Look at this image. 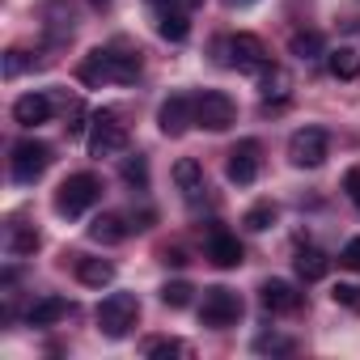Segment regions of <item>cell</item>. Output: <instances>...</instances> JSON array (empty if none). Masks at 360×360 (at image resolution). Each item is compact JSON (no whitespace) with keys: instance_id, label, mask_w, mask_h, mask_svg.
Returning <instances> with one entry per match:
<instances>
[{"instance_id":"obj_1","label":"cell","mask_w":360,"mask_h":360,"mask_svg":"<svg viewBox=\"0 0 360 360\" xmlns=\"http://www.w3.org/2000/svg\"><path fill=\"white\" fill-rule=\"evenodd\" d=\"M140 322V301L131 292H110L102 305H98V330L106 339H127Z\"/></svg>"},{"instance_id":"obj_2","label":"cell","mask_w":360,"mask_h":360,"mask_svg":"<svg viewBox=\"0 0 360 360\" xmlns=\"http://www.w3.org/2000/svg\"><path fill=\"white\" fill-rule=\"evenodd\" d=\"M102 200V183L98 174H68L60 191H56V212L60 217H81L85 208H94Z\"/></svg>"},{"instance_id":"obj_3","label":"cell","mask_w":360,"mask_h":360,"mask_svg":"<svg viewBox=\"0 0 360 360\" xmlns=\"http://www.w3.org/2000/svg\"><path fill=\"white\" fill-rule=\"evenodd\" d=\"M217 51H221V60H225L229 68H238V72H263V68H271V51H267L263 39H255V34H233V39L217 43Z\"/></svg>"},{"instance_id":"obj_4","label":"cell","mask_w":360,"mask_h":360,"mask_svg":"<svg viewBox=\"0 0 360 360\" xmlns=\"http://www.w3.org/2000/svg\"><path fill=\"white\" fill-rule=\"evenodd\" d=\"M242 297L233 292V288H204V305H200V322L204 326H212V330H225V326H233L238 318H242Z\"/></svg>"},{"instance_id":"obj_5","label":"cell","mask_w":360,"mask_h":360,"mask_svg":"<svg viewBox=\"0 0 360 360\" xmlns=\"http://www.w3.org/2000/svg\"><path fill=\"white\" fill-rule=\"evenodd\" d=\"M330 157V136L322 127H301L288 136V161L301 165V169H318L322 161Z\"/></svg>"},{"instance_id":"obj_6","label":"cell","mask_w":360,"mask_h":360,"mask_svg":"<svg viewBox=\"0 0 360 360\" xmlns=\"http://www.w3.org/2000/svg\"><path fill=\"white\" fill-rule=\"evenodd\" d=\"M123 148H127V127L119 123L115 110H98L94 131H89V153L94 157H119Z\"/></svg>"},{"instance_id":"obj_7","label":"cell","mask_w":360,"mask_h":360,"mask_svg":"<svg viewBox=\"0 0 360 360\" xmlns=\"http://www.w3.org/2000/svg\"><path fill=\"white\" fill-rule=\"evenodd\" d=\"M47 165H51V144H43V140H22V144H13V178H18L22 187L39 183V178L47 174Z\"/></svg>"},{"instance_id":"obj_8","label":"cell","mask_w":360,"mask_h":360,"mask_svg":"<svg viewBox=\"0 0 360 360\" xmlns=\"http://www.w3.org/2000/svg\"><path fill=\"white\" fill-rule=\"evenodd\" d=\"M233 119H238V106H233L229 94H221V89H204V94L195 98V123H200V127H208V131H225V127H233Z\"/></svg>"},{"instance_id":"obj_9","label":"cell","mask_w":360,"mask_h":360,"mask_svg":"<svg viewBox=\"0 0 360 360\" xmlns=\"http://www.w3.org/2000/svg\"><path fill=\"white\" fill-rule=\"evenodd\" d=\"M259 169H263V144H259V140H238V144L229 148V165H225L229 183L250 187L255 178H259Z\"/></svg>"},{"instance_id":"obj_10","label":"cell","mask_w":360,"mask_h":360,"mask_svg":"<svg viewBox=\"0 0 360 360\" xmlns=\"http://www.w3.org/2000/svg\"><path fill=\"white\" fill-rule=\"evenodd\" d=\"M191 123H195V98H187V94H169V98L161 102L157 127H161L165 136H183Z\"/></svg>"},{"instance_id":"obj_11","label":"cell","mask_w":360,"mask_h":360,"mask_svg":"<svg viewBox=\"0 0 360 360\" xmlns=\"http://www.w3.org/2000/svg\"><path fill=\"white\" fill-rule=\"evenodd\" d=\"M259 301H263V309H271V314H297V309H301V292H297V284H288V280H267V284L259 288Z\"/></svg>"},{"instance_id":"obj_12","label":"cell","mask_w":360,"mask_h":360,"mask_svg":"<svg viewBox=\"0 0 360 360\" xmlns=\"http://www.w3.org/2000/svg\"><path fill=\"white\" fill-rule=\"evenodd\" d=\"M174 187L183 191V200H200L208 187H204V165L195 161V157H183V161H174Z\"/></svg>"},{"instance_id":"obj_13","label":"cell","mask_w":360,"mask_h":360,"mask_svg":"<svg viewBox=\"0 0 360 360\" xmlns=\"http://www.w3.org/2000/svg\"><path fill=\"white\" fill-rule=\"evenodd\" d=\"M259 89H263V110H271V106H284L288 102V94H292V77L284 72V68H263L259 72Z\"/></svg>"},{"instance_id":"obj_14","label":"cell","mask_w":360,"mask_h":360,"mask_svg":"<svg viewBox=\"0 0 360 360\" xmlns=\"http://www.w3.org/2000/svg\"><path fill=\"white\" fill-rule=\"evenodd\" d=\"M13 119H18L22 127L47 123V119H51V98H47V94H26V98H18V102H13Z\"/></svg>"},{"instance_id":"obj_15","label":"cell","mask_w":360,"mask_h":360,"mask_svg":"<svg viewBox=\"0 0 360 360\" xmlns=\"http://www.w3.org/2000/svg\"><path fill=\"white\" fill-rule=\"evenodd\" d=\"M292 271H297V280L318 284V280L330 271V259H326L318 246H301V250H297V259H292Z\"/></svg>"},{"instance_id":"obj_16","label":"cell","mask_w":360,"mask_h":360,"mask_svg":"<svg viewBox=\"0 0 360 360\" xmlns=\"http://www.w3.org/2000/svg\"><path fill=\"white\" fill-rule=\"evenodd\" d=\"M72 314V305L64 301V297H39L30 309H26V322L30 326H56L60 318H68Z\"/></svg>"},{"instance_id":"obj_17","label":"cell","mask_w":360,"mask_h":360,"mask_svg":"<svg viewBox=\"0 0 360 360\" xmlns=\"http://www.w3.org/2000/svg\"><path fill=\"white\" fill-rule=\"evenodd\" d=\"M127 229H131V225H123V217H115V212H102V217L89 221V238H94L98 246H119V242L127 238Z\"/></svg>"},{"instance_id":"obj_18","label":"cell","mask_w":360,"mask_h":360,"mask_svg":"<svg viewBox=\"0 0 360 360\" xmlns=\"http://www.w3.org/2000/svg\"><path fill=\"white\" fill-rule=\"evenodd\" d=\"M326 68H330L335 81H356L360 77V51L356 47H335V51H326Z\"/></svg>"},{"instance_id":"obj_19","label":"cell","mask_w":360,"mask_h":360,"mask_svg":"<svg viewBox=\"0 0 360 360\" xmlns=\"http://www.w3.org/2000/svg\"><path fill=\"white\" fill-rule=\"evenodd\" d=\"M77 77H81L85 85H106V81H110V51H106V47H98V51H89V56L81 60V68H77Z\"/></svg>"},{"instance_id":"obj_20","label":"cell","mask_w":360,"mask_h":360,"mask_svg":"<svg viewBox=\"0 0 360 360\" xmlns=\"http://www.w3.org/2000/svg\"><path fill=\"white\" fill-rule=\"evenodd\" d=\"M208 259H212L217 267H238V263H242V242L229 238V233H212V238H208Z\"/></svg>"},{"instance_id":"obj_21","label":"cell","mask_w":360,"mask_h":360,"mask_svg":"<svg viewBox=\"0 0 360 360\" xmlns=\"http://www.w3.org/2000/svg\"><path fill=\"white\" fill-rule=\"evenodd\" d=\"M157 34L169 39V43H183V39L191 34L187 13H183V9H161V13H157Z\"/></svg>"},{"instance_id":"obj_22","label":"cell","mask_w":360,"mask_h":360,"mask_svg":"<svg viewBox=\"0 0 360 360\" xmlns=\"http://www.w3.org/2000/svg\"><path fill=\"white\" fill-rule=\"evenodd\" d=\"M288 51H292L297 60H318V56L326 51V39H322L318 30H292V34H288Z\"/></svg>"},{"instance_id":"obj_23","label":"cell","mask_w":360,"mask_h":360,"mask_svg":"<svg viewBox=\"0 0 360 360\" xmlns=\"http://www.w3.org/2000/svg\"><path fill=\"white\" fill-rule=\"evenodd\" d=\"M77 280L89 284V288H106L115 280V267L106 259H77Z\"/></svg>"},{"instance_id":"obj_24","label":"cell","mask_w":360,"mask_h":360,"mask_svg":"<svg viewBox=\"0 0 360 360\" xmlns=\"http://www.w3.org/2000/svg\"><path fill=\"white\" fill-rule=\"evenodd\" d=\"M110 51V47H106ZM140 77V51H110V81L127 85Z\"/></svg>"},{"instance_id":"obj_25","label":"cell","mask_w":360,"mask_h":360,"mask_svg":"<svg viewBox=\"0 0 360 360\" xmlns=\"http://www.w3.org/2000/svg\"><path fill=\"white\" fill-rule=\"evenodd\" d=\"M123 183H131L136 191H148V161L144 157H123Z\"/></svg>"},{"instance_id":"obj_26","label":"cell","mask_w":360,"mask_h":360,"mask_svg":"<svg viewBox=\"0 0 360 360\" xmlns=\"http://www.w3.org/2000/svg\"><path fill=\"white\" fill-rule=\"evenodd\" d=\"M191 292H195V288H191L187 280H169V284L161 288V301H165L169 309H183V305H191Z\"/></svg>"},{"instance_id":"obj_27","label":"cell","mask_w":360,"mask_h":360,"mask_svg":"<svg viewBox=\"0 0 360 360\" xmlns=\"http://www.w3.org/2000/svg\"><path fill=\"white\" fill-rule=\"evenodd\" d=\"M242 225H246L250 233H263L267 225H276V204H255V208L242 217Z\"/></svg>"},{"instance_id":"obj_28","label":"cell","mask_w":360,"mask_h":360,"mask_svg":"<svg viewBox=\"0 0 360 360\" xmlns=\"http://www.w3.org/2000/svg\"><path fill=\"white\" fill-rule=\"evenodd\" d=\"M255 352H263V356H267V352H271V356H292L297 343H292L288 335H259V339H255Z\"/></svg>"},{"instance_id":"obj_29","label":"cell","mask_w":360,"mask_h":360,"mask_svg":"<svg viewBox=\"0 0 360 360\" xmlns=\"http://www.w3.org/2000/svg\"><path fill=\"white\" fill-rule=\"evenodd\" d=\"M144 352H148L153 360H169V356H187L191 347H187L183 339H153V343H148Z\"/></svg>"},{"instance_id":"obj_30","label":"cell","mask_w":360,"mask_h":360,"mask_svg":"<svg viewBox=\"0 0 360 360\" xmlns=\"http://www.w3.org/2000/svg\"><path fill=\"white\" fill-rule=\"evenodd\" d=\"M9 250H13L18 259H22V255H34V250H39V233H34V229H13Z\"/></svg>"},{"instance_id":"obj_31","label":"cell","mask_w":360,"mask_h":360,"mask_svg":"<svg viewBox=\"0 0 360 360\" xmlns=\"http://www.w3.org/2000/svg\"><path fill=\"white\" fill-rule=\"evenodd\" d=\"M330 297H335V305H343V309L360 314V284H335V288H330Z\"/></svg>"},{"instance_id":"obj_32","label":"cell","mask_w":360,"mask_h":360,"mask_svg":"<svg viewBox=\"0 0 360 360\" xmlns=\"http://www.w3.org/2000/svg\"><path fill=\"white\" fill-rule=\"evenodd\" d=\"M339 263H343L347 271H360V238H352V242L339 250Z\"/></svg>"},{"instance_id":"obj_33","label":"cell","mask_w":360,"mask_h":360,"mask_svg":"<svg viewBox=\"0 0 360 360\" xmlns=\"http://www.w3.org/2000/svg\"><path fill=\"white\" fill-rule=\"evenodd\" d=\"M343 191H347V200H352V204L360 208V165L343 174Z\"/></svg>"},{"instance_id":"obj_34","label":"cell","mask_w":360,"mask_h":360,"mask_svg":"<svg viewBox=\"0 0 360 360\" xmlns=\"http://www.w3.org/2000/svg\"><path fill=\"white\" fill-rule=\"evenodd\" d=\"M26 64H30V60H26V51H9V56H5V77L13 81V77L26 68Z\"/></svg>"},{"instance_id":"obj_35","label":"cell","mask_w":360,"mask_h":360,"mask_svg":"<svg viewBox=\"0 0 360 360\" xmlns=\"http://www.w3.org/2000/svg\"><path fill=\"white\" fill-rule=\"evenodd\" d=\"M85 119H89V115H85V106L77 102V106H72V123H68V136H81V131H85Z\"/></svg>"},{"instance_id":"obj_36","label":"cell","mask_w":360,"mask_h":360,"mask_svg":"<svg viewBox=\"0 0 360 360\" xmlns=\"http://www.w3.org/2000/svg\"><path fill=\"white\" fill-rule=\"evenodd\" d=\"M165 263H174V267H183L187 259H183V250H165Z\"/></svg>"},{"instance_id":"obj_37","label":"cell","mask_w":360,"mask_h":360,"mask_svg":"<svg viewBox=\"0 0 360 360\" xmlns=\"http://www.w3.org/2000/svg\"><path fill=\"white\" fill-rule=\"evenodd\" d=\"M94 5H98V9H102V5H110V0H94Z\"/></svg>"},{"instance_id":"obj_38","label":"cell","mask_w":360,"mask_h":360,"mask_svg":"<svg viewBox=\"0 0 360 360\" xmlns=\"http://www.w3.org/2000/svg\"><path fill=\"white\" fill-rule=\"evenodd\" d=\"M183 5H200V0H183Z\"/></svg>"}]
</instances>
